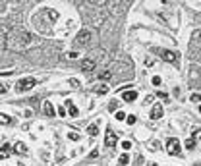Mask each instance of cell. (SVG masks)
Masks as SVG:
<instances>
[{
  "instance_id": "cell-1",
  "label": "cell",
  "mask_w": 201,
  "mask_h": 166,
  "mask_svg": "<svg viewBox=\"0 0 201 166\" xmlns=\"http://www.w3.org/2000/svg\"><path fill=\"white\" fill-rule=\"evenodd\" d=\"M4 39H6V46L19 50V48H23V46L31 41V35H29V33H25V31H19L18 35H16V33H10L8 37H4Z\"/></svg>"
},
{
  "instance_id": "cell-2",
  "label": "cell",
  "mask_w": 201,
  "mask_h": 166,
  "mask_svg": "<svg viewBox=\"0 0 201 166\" xmlns=\"http://www.w3.org/2000/svg\"><path fill=\"white\" fill-rule=\"evenodd\" d=\"M91 39H93V31L89 27H83L77 33V37H75V45L77 46H87L89 43H91Z\"/></svg>"
},
{
  "instance_id": "cell-3",
  "label": "cell",
  "mask_w": 201,
  "mask_h": 166,
  "mask_svg": "<svg viewBox=\"0 0 201 166\" xmlns=\"http://www.w3.org/2000/svg\"><path fill=\"white\" fill-rule=\"evenodd\" d=\"M35 83H37V79L35 77H25V79H19L18 85H16V89H18L19 93H23V91H29V89L35 87Z\"/></svg>"
},
{
  "instance_id": "cell-4",
  "label": "cell",
  "mask_w": 201,
  "mask_h": 166,
  "mask_svg": "<svg viewBox=\"0 0 201 166\" xmlns=\"http://www.w3.org/2000/svg\"><path fill=\"white\" fill-rule=\"evenodd\" d=\"M166 151H168V155H180V151H182V143H180L178 139H168Z\"/></svg>"
},
{
  "instance_id": "cell-5",
  "label": "cell",
  "mask_w": 201,
  "mask_h": 166,
  "mask_svg": "<svg viewBox=\"0 0 201 166\" xmlns=\"http://www.w3.org/2000/svg\"><path fill=\"white\" fill-rule=\"evenodd\" d=\"M157 54H159L164 62H176V60H178L176 52H172V50H159Z\"/></svg>"
},
{
  "instance_id": "cell-6",
  "label": "cell",
  "mask_w": 201,
  "mask_h": 166,
  "mask_svg": "<svg viewBox=\"0 0 201 166\" xmlns=\"http://www.w3.org/2000/svg\"><path fill=\"white\" fill-rule=\"evenodd\" d=\"M116 141H118L116 133H114L112 129H108L107 135H104V145H107V147H114V145H116Z\"/></svg>"
},
{
  "instance_id": "cell-7",
  "label": "cell",
  "mask_w": 201,
  "mask_h": 166,
  "mask_svg": "<svg viewBox=\"0 0 201 166\" xmlns=\"http://www.w3.org/2000/svg\"><path fill=\"white\" fill-rule=\"evenodd\" d=\"M80 68L83 70V72H87V74H91V72H93V70L97 68V64H95V62L91 60V58H85V60L80 64Z\"/></svg>"
},
{
  "instance_id": "cell-8",
  "label": "cell",
  "mask_w": 201,
  "mask_h": 166,
  "mask_svg": "<svg viewBox=\"0 0 201 166\" xmlns=\"http://www.w3.org/2000/svg\"><path fill=\"white\" fill-rule=\"evenodd\" d=\"M164 114V112H163V104H155L153 106V110H151V118H153V120H159V118H161V116H163Z\"/></svg>"
},
{
  "instance_id": "cell-9",
  "label": "cell",
  "mask_w": 201,
  "mask_h": 166,
  "mask_svg": "<svg viewBox=\"0 0 201 166\" xmlns=\"http://www.w3.org/2000/svg\"><path fill=\"white\" fill-rule=\"evenodd\" d=\"M122 99H124L126 102H134L137 99V91H124L122 93Z\"/></svg>"
},
{
  "instance_id": "cell-10",
  "label": "cell",
  "mask_w": 201,
  "mask_h": 166,
  "mask_svg": "<svg viewBox=\"0 0 201 166\" xmlns=\"http://www.w3.org/2000/svg\"><path fill=\"white\" fill-rule=\"evenodd\" d=\"M66 108H68V112H70V116H77L80 114V110L74 106V102L70 101V99H66Z\"/></svg>"
},
{
  "instance_id": "cell-11",
  "label": "cell",
  "mask_w": 201,
  "mask_h": 166,
  "mask_svg": "<svg viewBox=\"0 0 201 166\" xmlns=\"http://www.w3.org/2000/svg\"><path fill=\"white\" fill-rule=\"evenodd\" d=\"M10 153H12V149L8 147V145H4V147H0V158H8Z\"/></svg>"
},
{
  "instance_id": "cell-12",
  "label": "cell",
  "mask_w": 201,
  "mask_h": 166,
  "mask_svg": "<svg viewBox=\"0 0 201 166\" xmlns=\"http://www.w3.org/2000/svg\"><path fill=\"white\" fill-rule=\"evenodd\" d=\"M14 151L18 153V155H25L27 153V147H25L23 143H16V147H14Z\"/></svg>"
},
{
  "instance_id": "cell-13",
  "label": "cell",
  "mask_w": 201,
  "mask_h": 166,
  "mask_svg": "<svg viewBox=\"0 0 201 166\" xmlns=\"http://www.w3.org/2000/svg\"><path fill=\"white\" fill-rule=\"evenodd\" d=\"M45 112H47L48 116H54V106H52V102H45Z\"/></svg>"
},
{
  "instance_id": "cell-14",
  "label": "cell",
  "mask_w": 201,
  "mask_h": 166,
  "mask_svg": "<svg viewBox=\"0 0 201 166\" xmlns=\"http://www.w3.org/2000/svg\"><path fill=\"white\" fill-rule=\"evenodd\" d=\"M87 133H89V135H93V137H95V135L99 133V128H97V124H91V126H89V128H87Z\"/></svg>"
},
{
  "instance_id": "cell-15",
  "label": "cell",
  "mask_w": 201,
  "mask_h": 166,
  "mask_svg": "<svg viewBox=\"0 0 201 166\" xmlns=\"http://www.w3.org/2000/svg\"><path fill=\"white\" fill-rule=\"evenodd\" d=\"M110 77H112V72L110 70H104V72L99 74V79H110Z\"/></svg>"
},
{
  "instance_id": "cell-16",
  "label": "cell",
  "mask_w": 201,
  "mask_h": 166,
  "mask_svg": "<svg viewBox=\"0 0 201 166\" xmlns=\"http://www.w3.org/2000/svg\"><path fill=\"white\" fill-rule=\"evenodd\" d=\"M0 124H12V118H10V116H6V114H0Z\"/></svg>"
},
{
  "instance_id": "cell-17",
  "label": "cell",
  "mask_w": 201,
  "mask_h": 166,
  "mask_svg": "<svg viewBox=\"0 0 201 166\" xmlns=\"http://www.w3.org/2000/svg\"><path fill=\"white\" fill-rule=\"evenodd\" d=\"M128 162H130V158H128V155H122V157L118 158V164H120V166H126Z\"/></svg>"
},
{
  "instance_id": "cell-18",
  "label": "cell",
  "mask_w": 201,
  "mask_h": 166,
  "mask_svg": "<svg viewBox=\"0 0 201 166\" xmlns=\"http://www.w3.org/2000/svg\"><path fill=\"white\" fill-rule=\"evenodd\" d=\"M68 139H72V141H77V139H80V133H77V131H70V133H68Z\"/></svg>"
},
{
  "instance_id": "cell-19",
  "label": "cell",
  "mask_w": 201,
  "mask_h": 166,
  "mask_svg": "<svg viewBox=\"0 0 201 166\" xmlns=\"http://www.w3.org/2000/svg\"><path fill=\"white\" fill-rule=\"evenodd\" d=\"M195 147H197V143L193 141V139H190V141H186V149H190V151H192V149H195Z\"/></svg>"
},
{
  "instance_id": "cell-20",
  "label": "cell",
  "mask_w": 201,
  "mask_h": 166,
  "mask_svg": "<svg viewBox=\"0 0 201 166\" xmlns=\"http://www.w3.org/2000/svg\"><path fill=\"white\" fill-rule=\"evenodd\" d=\"M97 93H99V95H107L108 87H107V85H101V87H97Z\"/></svg>"
},
{
  "instance_id": "cell-21",
  "label": "cell",
  "mask_w": 201,
  "mask_h": 166,
  "mask_svg": "<svg viewBox=\"0 0 201 166\" xmlns=\"http://www.w3.org/2000/svg\"><path fill=\"white\" fill-rule=\"evenodd\" d=\"M151 83H153L155 87H159V85H161V77H159V75H155V77L151 79Z\"/></svg>"
},
{
  "instance_id": "cell-22",
  "label": "cell",
  "mask_w": 201,
  "mask_h": 166,
  "mask_svg": "<svg viewBox=\"0 0 201 166\" xmlns=\"http://www.w3.org/2000/svg\"><path fill=\"white\" fill-rule=\"evenodd\" d=\"M126 120H128V124H130V126H134V124L137 122V118H136V116H128Z\"/></svg>"
},
{
  "instance_id": "cell-23",
  "label": "cell",
  "mask_w": 201,
  "mask_h": 166,
  "mask_svg": "<svg viewBox=\"0 0 201 166\" xmlns=\"http://www.w3.org/2000/svg\"><path fill=\"white\" fill-rule=\"evenodd\" d=\"M116 120H126V114L124 112H116Z\"/></svg>"
},
{
  "instance_id": "cell-24",
  "label": "cell",
  "mask_w": 201,
  "mask_h": 166,
  "mask_svg": "<svg viewBox=\"0 0 201 166\" xmlns=\"http://www.w3.org/2000/svg\"><path fill=\"white\" fill-rule=\"evenodd\" d=\"M122 147L126 149V151H130V149H131V143H130V141H124V143H122Z\"/></svg>"
},
{
  "instance_id": "cell-25",
  "label": "cell",
  "mask_w": 201,
  "mask_h": 166,
  "mask_svg": "<svg viewBox=\"0 0 201 166\" xmlns=\"http://www.w3.org/2000/svg\"><path fill=\"white\" fill-rule=\"evenodd\" d=\"M159 99H163V101H168V95H166V93H163V91H161V93H159Z\"/></svg>"
},
{
  "instance_id": "cell-26",
  "label": "cell",
  "mask_w": 201,
  "mask_h": 166,
  "mask_svg": "<svg viewBox=\"0 0 201 166\" xmlns=\"http://www.w3.org/2000/svg\"><path fill=\"white\" fill-rule=\"evenodd\" d=\"M192 101H193V102H199V93H193V95H192Z\"/></svg>"
},
{
  "instance_id": "cell-27",
  "label": "cell",
  "mask_w": 201,
  "mask_h": 166,
  "mask_svg": "<svg viewBox=\"0 0 201 166\" xmlns=\"http://www.w3.org/2000/svg\"><path fill=\"white\" fill-rule=\"evenodd\" d=\"M70 83H72V87H80V81L77 79H70Z\"/></svg>"
},
{
  "instance_id": "cell-28",
  "label": "cell",
  "mask_w": 201,
  "mask_h": 166,
  "mask_svg": "<svg viewBox=\"0 0 201 166\" xmlns=\"http://www.w3.org/2000/svg\"><path fill=\"white\" fill-rule=\"evenodd\" d=\"M48 16H50L52 19H56V18H58V14H56V12H54V10H50V12H48Z\"/></svg>"
},
{
  "instance_id": "cell-29",
  "label": "cell",
  "mask_w": 201,
  "mask_h": 166,
  "mask_svg": "<svg viewBox=\"0 0 201 166\" xmlns=\"http://www.w3.org/2000/svg\"><path fill=\"white\" fill-rule=\"evenodd\" d=\"M58 116H66V108H62V106H60V108H58Z\"/></svg>"
},
{
  "instance_id": "cell-30",
  "label": "cell",
  "mask_w": 201,
  "mask_h": 166,
  "mask_svg": "<svg viewBox=\"0 0 201 166\" xmlns=\"http://www.w3.org/2000/svg\"><path fill=\"white\" fill-rule=\"evenodd\" d=\"M2 93H6V85H0V95Z\"/></svg>"
}]
</instances>
